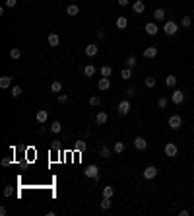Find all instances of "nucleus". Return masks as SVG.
Returning a JSON list of instances; mask_svg holds the SVG:
<instances>
[{
  "mask_svg": "<svg viewBox=\"0 0 194 216\" xmlns=\"http://www.w3.org/2000/svg\"><path fill=\"white\" fill-rule=\"evenodd\" d=\"M163 31H165V35H175L177 31H179V24L173 22V20H169V22H165Z\"/></svg>",
  "mask_w": 194,
  "mask_h": 216,
  "instance_id": "nucleus-1",
  "label": "nucleus"
},
{
  "mask_svg": "<svg viewBox=\"0 0 194 216\" xmlns=\"http://www.w3.org/2000/svg\"><path fill=\"white\" fill-rule=\"evenodd\" d=\"M83 175L91 177V179H95V181H97V179H99V167L95 164H90V166L86 167V171H83Z\"/></svg>",
  "mask_w": 194,
  "mask_h": 216,
  "instance_id": "nucleus-2",
  "label": "nucleus"
},
{
  "mask_svg": "<svg viewBox=\"0 0 194 216\" xmlns=\"http://www.w3.org/2000/svg\"><path fill=\"white\" fill-rule=\"evenodd\" d=\"M167 125L173 129V130H177V129H181V125H182V117L181 115H171L169 121H167Z\"/></svg>",
  "mask_w": 194,
  "mask_h": 216,
  "instance_id": "nucleus-3",
  "label": "nucleus"
},
{
  "mask_svg": "<svg viewBox=\"0 0 194 216\" xmlns=\"http://www.w3.org/2000/svg\"><path fill=\"white\" fill-rule=\"evenodd\" d=\"M179 154V148H177V144H173V142H167L165 144V156L167 158H175Z\"/></svg>",
  "mask_w": 194,
  "mask_h": 216,
  "instance_id": "nucleus-4",
  "label": "nucleus"
},
{
  "mask_svg": "<svg viewBox=\"0 0 194 216\" xmlns=\"http://www.w3.org/2000/svg\"><path fill=\"white\" fill-rule=\"evenodd\" d=\"M171 101L175 105H181L182 101H185V93H182V90H175V92L171 93Z\"/></svg>",
  "mask_w": 194,
  "mask_h": 216,
  "instance_id": "nucleus-5",
  "label": "nucleus"
},
{
  "mask_svg": "<svg viewBox=\"0 0 194 216\" xmlns=\"http://www.w3.org/2000/svg\"><path fill=\"white\" fill-rule=\"evenodd\" d=\"M142 175H144V179H155V177H157V167H155V166H148V167L144 170Z\"/></svg>",
  "mask_w": 194,
  "mask_h": 216,
  "instance_id": "nucleus-6",
  "label": "nucleus"
},
{
  "mask_svg": "<svg viewBox=\"0 0 194 216\" xmlns=\"http://www.w3.org/2000/svg\"><path fill=\"white\" fill-rule=\"evenodd\" d=\"M134 148L136 150H146L148 148V140H146L144 136H136L134 138Z\"/></svg>",
  "mask_w": 194,
  "mask_h": 216,
  "instance_id": "nucleus-7",
  "label": "nucleus"
},
{
  "mask_svg": "<svg viewBox=\"0 0 194 216\" xmlns=\"http://www.w3.org/2000/svg\"><path fill=\"white\" fill-rule=\"evenodd\" d=\"M118 115H128V111H130V101L128 99H122V101L118 103Z\"/></svg>",
  "mask_w": 194,
  "mask_h": 216,
  "instance_id": "nucleus-8",
  "label": "nucleus"
},
{
  "mask_svg": "<svg viewBox=\"0 0 194 216\" xmlns=\"http://www.w3.org/2000/svg\"><path fill=\"white\" fill-rule=\"evenodd\" d=\"M146 33H148V35H151V37H153V35H157V33H159V27H157V24L155 22H150V24H146Z\"/></svg>",
  "mask_w": 194,
  "mask_h": 216,
  "instance_id": "nucleus-9",
  "label": "nucleus"
},
{
  "mask_svg": "<svg viewBox=\"0 0 194 216\" xmlns=\"http://www.w3.org/2000/svg\"><path fill=\"white\" fill-rule=\"evenodd\" d=\"M97 88L101 90V92H107V90L111 88V80L105 78V76H101V78H99V82H97Z\"/></svg>",
  "mask_w": 194,
  "mask_h": 216,
  "instance_id": "nucleus-10",
  "label": "nucleus"
},
{
  "mask_svg": "<svg viewBox=\"0 0 194 216\" xmlns=\"http://www.w3.org/2000/svg\"><path fill=\"white\" fill-rule=\"evenodd\" d=\"M35 119H37V123H39V125H45V123H47V119H49V113H47L45 109H39L37 115H35Z\"/></svg>",
  "mask_w": 194,
  "mask_h": 216,
  "instance_id": "nucleus-11",
  "label": "nucleus"
},
{
  "mask_svg": "<svg viewBox=\"0 0 194 216\" xmlns=\"http://www.w3.org/2000/svg\"><path fill=\"white\" fill-rule=\"evenodd\" d=\"M132 10L136 14H142L144 10H146V4H144V0H136V2L132 4Z\"/></svg>",
  "mask_w": 194,
  "mask_h": 216,
  "instance_id": "nucleus-12",
  "label": "nucleus"
},
{
  "mask_svg": "<svg viewBox=\"0 0 194 216\" xmlns=\"http://www.w3.org/2000/svg\"><path fill=\"white\" fill-rule=\"evenodd\" d=\"M165 18H167V14H165L163 8H157L155 12H153V20H155V22H163Z\"/></svg>",
  "mask_w": 194,
  "mask_h": 216,
  "instance_id": "nucleus-13",
  "label": "nucleus"
},
{
  "mask_svg": "<svg viewBox=\"0 0 194 216\" xmlns=\"http://www.w3.org/2000/svg\"><path fill=\"white\" fill-rule=\"evenodd\" d=\"M47 41H49V45H51V47H58L60 37H58V33H51L49 37H47Z\"/></svg>",
  "mask_w": 194,
  "mask_h": 216,
  "instance_id": "nucleus-14",
  "label": "nucleus"
},
{
  "mask_svg": "<svg viewBox=\"0 0 194 216\" xmlns=\"http://www.w3.org/2000/svg\"><path fill=\"white\" fill-rule=\"evenodd\" d=\"M107 121H109V115L105 113V111H99V113H97V117H95V123H97V125H105Z\"/></svg>",
  "mask_w": 194,
  "mask_h": 216,
  "instance_id": "nucleus-15",
  "label": "nucleus"
},
{
  "mask_svg": "<svg viewBox=\"0 0 194 216\" xmlns=\"http://www.w3.org/2000/svg\"><path fill=\"white\" fill-rule=\"evenodd\" d=\"M144 57H146V59H155V57H157V49H155V47H148V49H144Z\"/></svg>",
  "mask_w": 194,
  "mask_h": 216,
  "instance_id": "nucleus-16",
  "label": "nucleus"
},
{
  "mask_svg": "<svg viewBox=\"0 0 194 216\" xmlns=\"http://www.w3.org/2000/svg\"><path fill=\"white\" fill-rule=\"evenodd\" d=\"M115 24H117V27H118V29H124V27L128 25V20H126V16H118V18H117V22H115Z\"/></svg>",
  "mask_w": 194,
  "mask_h": 216,
  "instance_id": "nucleus-17",
  "label": "nucleus"
},
{
  "mask_svg": "<svg viewBox=\"0 0 194 216\" xmlns=\"http://www.w3.org/2000/svg\"><path fill=\"white\" fill-rule=\"evenodd\" d=\"M83 51H86V55H87V57H95L97 53H99L97 45H87V47H86V49H83Z\"/></svg>",
  "mask_w": 194,
  "mask_h": 216,
  "instance_id": "nucleus-18",
  "label": "nucleus"
},
{
  "mask_svg": "<svg viewBox=\"0 0 194 216\" xmlns=\"http://www.w3.org/2000/svg\"><path fill=\"white\" fill-rule=\"evenodd\" d=\"M51 92L52 93H60L62 92V82L60 80H55V82L51 84Z\"/></svg>",
  "mask_w": 194,
  "mask_h": 216,
  "instance_id": "nucleus-19",
  "label": "nucleus"
},
{
  "mask_svg": "<svg viewBox=\"0 0 194 216\" xmlns=\"http://www.w3.org/2000/svg\"><path fill=\"white\" fill-rule=\"evenodd\" d=\"M113 195H115V189L111 185H105L103 187V199H113Z\"/></svg>",
  "mask_w": 194,
  "mask_h": 216,
  "instance_id": "nucleus-20",
  "label": "nucleus"
},
{
  "mask_svg": "<svg viewBox=\"0 0 194 216\" xmlns=\"http://www.w3.org/2000/svg\"><path fill=\"white\" fill-rule=\"evenodd\" d=\"M10 84H12V76H2V78H0V88H2V90L10 88Z\"/></svg>",
  "mask_w": 194,
  "mask_h": 216,
  "instance_id": "nucleus-21",
  "label": "nucleus"
},
{
  "mask_svg": "<svg viewBox=\"0 0 194 216\" xmlns=\"http://www.w3.org/2000/svg\"><path fill=\"white\" fill-rule=\"evenodd\" d=\"M120 78H122V80H130V78H132V68H122V70H120Z\"/></svg>",
  "mask_w": 194,
  "mask_h": 216,
  "instance_id": "nucleus-22",
  "label": "nucleus"
},
{
  "mask_svg": "<svg viewBox=\"0 0 194 216\" xmlns=\"http://www.w3.org/2000/svg\"><path fill=\"white\" fill-rule=\"evenodd\" d=\"M165 86L175 88V86H177V76H175V74H169V76L165 78Z\"/></svg>",
  "mask_w": 194,
  "mask_h": 216,
  "instance_id": "nucleus-23",
  "label": "nucleus"
},
{
  "mask_svg": "<svg viewBox=\"0 0 194 216\" xmlns=\"http://www.w3.org/2000/svg\"><path fill=\"white\" fill-rule=\"evenodd\" d=\"M60 130H62V123H60V121H55V123H52V125H51V133H55V134H58V133H60Z\"/></svg>",
  "mask_w": 194,
  "mask_h": 216,
  "instance_id": "nucleus-24",
  "label": "nucleus"
},
{
  "mask_svg": "<svg viewBox=\"0 0 194 216\" xmlns=\"http://www.w3.org/2000/svg\"><path fill=\"white\" fill-rule=\"evenodd\" d=\"M66 12H68V16H78L80 14V8H78L76 4H70V6L66 8Z\"/></svg>",
  "mask_w": 194,
  "mask_h": 216,
  "instance_id": "nucleus-25",
  "label": "nucleus"
},
{
  "mask_svg": "<svg viewBox=\"0 0 194 216\" xmlns=\"http://www.w3.org/2000/svg\"><path fill=\"white\" fill-rule=\"evenodd\" d=\"M111 74H113V68L109 66V64H103V66H101V76H105V78H109V76H111Z\"/></svg>",
  "mask_w": 194,
  "mask_h": 216,
  "instance_id": "nucleus-26",
  "label": "nucleus"
},
{
  "mask_svg": "<svg viewBox=\"0 0 194 216\" xmlns=\"http://www.w3.org/2000/svg\"><path fill=\"white\" fill-rule=\"evenodd\" d=\"M181 25H182V27H190V25H192V18H190V16H182Z\"/></svg>",
  "mask_w": 194,
  "mask_h": 216,
  "instance_id": "nucleus-27",
  "label": "nucleus"
},
{
  "mask_svg": "<svg viewBox=\"0 0 194 216\" xmlns=\"http://www.w3.org/2000/svg\"><path fill=\"white\" fill-rule=\"evenodd\" d=\"M83 74H86L87 78L93 76V74H95V66H93V64H87L86 68H83Z\"/></svg>",
  "mask_w": 194,
  "mask_h": 216,
  "instance_id": "nucleus-28",
  "label": "nucleus"
},
{
  "mask_svg": "<svg viewBox=\"0 0 194 216\" xmlns=\"http://www.w3.org/2000/svg\"><path fill=\"white\" fill-rule=\"evenodd\" d=\"M10 57H12L14 60H16V59H19V57H22V51H19L18 47H12V49H10Z\"/></svg>",
  "mask_w": 194,
  "mask_h": 216,
  "instance_id": "nucleus-29",
  "label": "nucleus"
},
{
  "mask_svg": "<svg viewBox=\"0 0 194 216\" xmlns=\"http://www.w3.org/2000/svg\"><path fill=\"white\" fill-rule=\"evenodd\" d=\"M74 148H76L78 152H83V150L87 148V144H86V142H83V140H78L76 144H74Z\"/></svg>",
  "mask_w": 194,
  "mask_h": 216,
  "instance_id": "nucleus-30",
  "label": "nucleus"
},
{
  "mask_svg": "<svg viewBox=\"0 0 194 216\" xmlns=\"http://www.w3.org/2000/svg\"><path fill=\"white\" fill-rule=\"evenodd\" d=\"M124 152V142H117V144H115V154H122Z\"/></svg>",
  "mask_w": 194,
  "mask_h": 216,
  "instance_id": "nucleus-31",
  "label": "nucleus"
},
{
  "mask_svg": "<svg viewBox=\"0 0 194 216\" xmlns=\"http://www.w3.org/2000/svg\"><path fill=\"white\" fill-rule=\"evenodd\" d=\"M155 84H157V80H155L153 76H148V78H146V86H148V88H155Z\"/></svg>",
  "mask_w": 194,
  "mask_h": 216,
  "instance_id": "nucleus-32",
  "label": "nucleus"
},
{
  "mask_svg": "<svg viewBox=\"0 0 194 216\" xmlns=\"http://www.w3.org/2000/svg\"><path fill=\"white\" fill-rule=\"evenodd\" d=\"M136 62H138V60H136V57H128V59H126V62H124V64H126L128 68H134V66H136Z\"/></svg>",
  "mask_w": 194,
  "mask_h": 216,
  "instance_id": "nucleus-33",
  "label": "nucleus"
},
{
  "mask_svg": "<svg viewBox=\"0 0 194 216\" xmlns=\"http://www.w3.org/2000/svg\"><path fill=\"white\" fill-rule=\"evenodd\" d=\"M99 103H101V97H99V96H91L90 97V105L95 107V105H99Z\"/></svg>",
  "mask_w": 194,
  "mask_h": 216,
  "instance_id": "nucleus-34",
  "label": "nucleus"
},
{
  "mask_svg": "<svg viewBox=\"0 0 194 216\" xmlns=\"http://www.w3.org/2000/svg\"><path fill=\"white\" fill-rule=\"evenodd\" d=\"M19 96H22V88H19V86H14V88H12V97H19Z\"/></svg>",
  "mask_w": 194,
  "mask_h": 216,
  "instance_id": "nucleus-35",
  "label": "nucleus"
},
{
  "mask_svg": "<svg viewBox=\"0 0 194 216\" xmlns=\"http://www.w3.org/2000/svg\"><path fill=\"white\" fill-rule=\"evenodd\" d=\"M101 208H103V210H109V208H111V199H103V201H101Z\"/></svg>",
  "mask_w": 194,
  "mask_h": 216,
  "instance_id": "nucleus-36",
  "label": "nucleus"
},
{
  "mask_svg": "<svg viewBox=\"0 0 194 216\" xmlns=\"http://www.w3.org/2000/svg\"><path fill=\"white\" fill-rule=\"evenodd\" d=\"M157 105H159V109H167V97H159L157 99Z\"/></svg>",
  "mask_w": 194,
  "mask_h": 216,
  "instance_id": "nucleus-37",
  "label": "nucleus"
},
{
  "mask_svg": "<svg viewBox=\"0 0 194 216\" xmlns=\"http://www.w3.org/2000/svg\"><path fill=\"white\" fill-rule=\"evenodd\" d=\"M101 156H103V158H111V148L103 146V148H101Z\"/></svg>",
  "mask_w": 194,
  "mask_h": 216,
  "instance_id": "nucleus-38",
  "label": "nucleus"
},
{
  "mask_svg": "<svg viewBox=\"0 0 194 216\" xmlns=\"http://www.w3.org/2000/svg\"><path fill=\"white\" fill-rule=\"evenodd\" d=\"M124 93H126V97H134L136 96V90L134 88H126V92H124Z\"/></svg>",
  "mask_w": 194,
  "mask_h": 216,
  "instance_id": "nucleus-39",
  "label": "nucleus"
},
{
  "mask_svg": "<svg viewBox=\"0 0 194 216\" xmlns=\"http://www.w3.org/2000/svg\"><path fill=\"white\" fill-rule=\"evenodd\" d=\"M10 164H12V158H2V162H0V166H2V167H6Z\"/></svg>",
  "mask_w": 194,
  "mask_h": 216,
  "instance_id": "nucleus-40",
  "label": "nucleus"
},
{
  "mask_svg": "<svg viewBox=\"0 0 194 216\" xmlns=\"http://www.w3.org/2000/svg\"><path fill=\"white\" fill-rule=\"evenodd\" d=\"M58 101L60 103H66L68 101V96H66V93H58Z\"/></svg>",
  "mask_w": 194,
  "mask_h": 216,
  "instance_id": "nucleus-41",
  "label": "nucleus"
},
{
  "mask_svg": "<svg viewBox=\"0 0 194 216\" xmlns=\"http://www.w3.org/2000/svg\"><path fill=\"white\" fill-rule=\"evenodd\" d=\"M97 39H105V29H97Z\"/></svg>",
  "mask_w": 194,
  "mask_h": 216,
  "instance_id": "nucleus-42",
  "label": "nucleus"
},
{
  "mask_svg": "<svg viewBox=\"0 0 194 216\" xmlns=\"http://www.w3.org/2000/svg\"><path fill=\"white\" fill-rule=\"evenodd\" d=\"M16 4H18V0H6V6L8 8H14Z\"/></svg>",
  "mask_w": 194,
  "mask_h": 216,
  "instance_id": "nucleus-43",
  "label": "nucleus"
},
{
  "mask_svg": "<svg viewBox=\"0 0 194 216\" xmlns=\"http://www.w3.org/2000/svg\"><path fill=\"white\" fill-rule=\"evenodd\" d=\"M4 197H12V187H6V189H4Z\"/></svg>",
  "mask_w": 194,
  "mask_h": 216,
  "instance_id": "nucleus-44",
  "label": "nucleus"
},
{
  "mask_svg": "<svg viewBox=\"0 0 194 216\" xmlns=\"http://www.w3.org/2000/svg\"><path fill=\"white\" fill-rule=\"evenodd\" d=\"M51 148H52V150H58V148H60V142H52Z\"/></svg>",
  "mask_w": 194,
  "mask_h": 216,
  "instance_id": "nucleus-45",
  "label": "nucleus"
},
{
  "mask_svg": "<svg viewBox=\"0 0 194 216\" xmlns=\"http://www.w3.org/2000/svg\"><path fill=\"white\" fill-rule=\"evenodd\" d=\"M117 2H118V6H122V8L128 6V0H117Z\"/></svg>",
  "mask_w": 194,
  "mask_h": 216,
  "instance_id": "nucleus-46",
  "label": "nucleus"
},
{
  "mask_svg": "<svg viewBox=\"0 0 194 216\" xmlns=\"http://www.w3.org/2000/svg\"><path fill=\"white\" fill-rule=\"evenodd\" d=\"M45 133H47V129H45V127H39V134H41V136H43Z\"/></svg>",
  "mask_w": 194,
  "mask_h": 216,
  "instance_id": "nucleus-47",
  "label": "nucleus"
}]
</instances>
